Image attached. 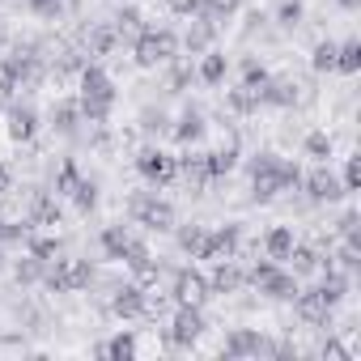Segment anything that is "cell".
Here are the masks:
<instances>
[{"mask_svg": "<svg viewBox=\"0 0 361 361\" xmlns=\"http://www.w3.org/2000/svg\"><path fill=\"white\" fill-rule=\"evenodd\" d=\"M226 68H230V64H226V56L209 51V56L200 60V81H204V85H221V81H226Z\"/></svg>", "mask_w": 361, "mask_h": 361, "instance_id": "cell-25", "label": "cell"}, {"mask_svg": "<svg viewBox=\"0 0 361 361\" xmlns=\"http://www.w3.org/2000/svg\"><path fill=\"white\" fill-rule=\"evenodd\" d=\"M293 306H298V314H302L306 323H314V327H327V314H331V306L323 302V293H319V289H306V293L298 289V293H293Z\"/></svg>", "mask_w": 361, "mask_h": 361, "instance_id": "cell-11", "label": "cell"}, {"mask_svg": "<svg viewBox=\"0 0 361 361\" xmlns=\"http://www.w3.org/2000/svg\"><path fill=\"white\" fill-rule=\"evenodd\" d=\"M81 115L90 123H102L115 106V81L102 73V68H81V98H77Z\"/></svg>", "mask_w": 361, "mask_h": 361, "instance_id": "cell-2", "label": "cell"}, {"mask_svg": "<svg viewBox=\"0 0 361 361\" xmlns=\"http://www.w3.org/2000/svg\"><path fill=\"white\" fill-rule=\"evenodd\" d=\"M361 188V157H348L344 166V192H357Z\"/></svg>", "mask_w": 361, "mask_h": 361, "instance_id": "cell-43", "label": "cell"}, {"mask_svg": "<svg viewBox=\"0 0 361 361\" xmlns=\"http://www.w3.org/2000/svg\"><path fill=\"white\" fill-rule=\"evenodd\" d=\"M264 251H268V259H285V255L293 251V230H285V226L268 230V238H264Z\"/></svg>", "mask_w": 361, "mask_h": 361, "instance_id": "cell-22", "label": "cell"}, {"mask_svg": "<svg viewBox=\"0 0 361 361\" xmlns=\"http://www.w3.org/2000/svg\"><path fill=\"white\" fill-rule=\"evenodd\" d=\"M302 183V174L293 161H281L272 153H259L251 161V188H255V200H276L285 188H298Z\"/></svg>", "mask_w": 361, "mask_h": 361, "instance_id": "cell-1", "label": "cell"}, {"mask_svg": "<svg viewBox=\"0 0 361 361\" xmlns=\"http://www.w3.org/2000/svg\"><path fill=\"white\" fill-rule=\"evenodd\" d=\"M111 314H119V319H136V314H145V289H140V285H123V289H115V298H111Z\"/></svg>", "mask_w": 361, "mask_h": 361, "instance_id": "cell-12", "label": "cell"}, {"mask_svg": "<svg viewBox=\"0 0 361 361\" xmlns=\"http://www.w3.org/2000/svg\"><path fill=\"white\" fill-rule=\"evenodd\" d=\"M174 47H178V39L170 30H140L132 56H136L140 68H157V64H170L174 60Z\"/></svg>", "mask_w": 361, "mask_h": 361, "instance_id": "cell-3", "label": "cell"}, {"mask_svg": "<svg viewBox=\"0 0 361 361\" xmlns=\"http://www.w3.org/2000/svg\"><path fill=\"white\" fill-rule=\"evenodd\" d=\"M323 357H336V361H348L353 353H348L344 344H336V340H327V344H323Z\"/></svg>", "mask_w": 361, "mask_h": 361, "instance_id": "cell-46", "label": "cell"}, {"mask_svg": "<svg viewBox=\"0 0 361 361\" xmlns=\"http://www.w3.org/2000/svg\"><path fill=\"white\" fill-rule=\"evenodd\" d=\"M285 259H293V272H298V276H302V272H314V268H319V255H314L310 247H293V251H289Z\"/></svg>", "mask_w": 361, "mask_h": 361, "instance_id": "cell-36", "label": "cell"}, {"mask_svg": "<svg viewBox=\"0 0 361 361\" xmlns=\"http://www.w3.org/2000/svg\"><path fill=\"white\" fill-rule=\"evenodd\" d=\"M43 281L56 293H77V289H85L94 281V268H90V259H56V268Z\"/></svg>", "mask_w": 361, "mask_h": 361, "instance_id": "cell-4", "label": "cell"}, {"mask_svg": "<svg viewBox=\"0 0 361 361\" xmlns=\"http://www.w3.org/2000/svg\"><path fill=\"white\" fill-rule=\"evenodd\" d=\"M115 39H119V35H115L111 26H90V30H85V47H90V56H106V51L115 47Z\"/></svg>", "mask_w": 361, "mask_h": 361, "instance_id": "cell-24", "label": "cell"}, {"mask_svg": "<svg viewBox=\"0 0 361 361\" xmlns=\"http://www.w3.org/2000/svg\"><path fill=\"white\" fill-rule=\"evenodd\" d=\"M68 196H73V204H77L81 213H90V209H94V200H98V188H94V183H85V178H77V188H73Z\"/></svg>", "mask_w": 361, "mask_h": 361, "instance_id": "cell-35", "label": "cell"}, {"mask_svg": "<svg viewBox=\"0 0 361 361\" xmlns=\"http://www.w3.org/2000/svg\"><path fill=\"white\" fill-rule=\"evenodd\" d=\"M209 293H213V289H209V281H204L196 268L174 272V302H178V306H200Z\"/></svg>", "mask_w": 361, "mask_h": 361, "instance_id": "cell-9", "label": "cell"}, {"mask_svg": "<svg viewBox=\"0 0 361 361\" xmlns=\"http://www.w3.org/2000/svg\"><path fill=\"white\" fill-rule=\"evenodd\" d=\"M9 183H13V178H9V170H5V166H0V196H5V192H9Z\"/></svg>", "mask_w": 361, "mask_h": 361, "instance_id": "cell-48", "label": "cell"}, {"mask_svg": "<svg viewBox=\"0 0 361 361\" xmlns=\"http://www.w3.org/2000/svg\"><path fill=\"white\" fill-rule=\"evenodd\" d=\"M39 276H43V259H35V255H30V259H22V264H18V281H22V285H35Z\"/></svg>", "mask_w": 361, "mask_h": 361, "instance_id": "cell-41", "label": "cell"}, {"mask_svg": "<svg viewBox=\"0 0 361 361\" xmlns=\"http://www.w3.org/2000/svg\"><path fill=\"white\" fill-rule=\"evenodd\" d=\"M306 192H310V200H340V196H344V183H340L331 170L319 166V170L306 178Z\"/></svg>", "mask_w": 361, "mask_h": 361, "instance_id": "cell-13", "label": "cell"}, {"mask_svg": "<svg viewBox=\"0 0 361 361\" xmlns=\"http://www.w3.org/2000/svg\"><path fill=\"white\" fill-rule=\"evenodd\" d=\"M336 5H344V9H357V5H361V0H336Z\"/></svg>", "mask_w": 361, "mask_h": 361, "instance_id": "cell-49", "label": "cell"}, {"mask_svg": "<svg viewBox=\"0 0 361 361\" xmlns=\"http://www.w3.org/2000/svg\"><path fill=\"white\" fill-rule=\"evenodd\" d=\"M77 119H81V106H77L73 98L56 102V111H51V123H56L60 132H73V128H77Z\"/></svg>", "mask_w": 361, "mask_h": 361, "instance_id": "cell-29", "label": "cell"}, {"mask_svg": "<svg viewBox=\"0 0 361 361\" xmlns=\"http://www.w3.org/2000/svg\"><path fill=\"white\" fill-rule=\"evenodd\" d=\"M306 153L310 157H331V136L327 132H310L306 136Z\"/></svg>", "mask_w": 361, "mask_h": 361, "instance_id": "cell-38", "label": "cell"}, {"mask_svg": "<svg viewBox=\"0 0 361 361\" xmlns=\"http://www.w3.org/2000/svg\"><path fill=\"white\" fill-rule=\"evenodd\" d=\"M251 281H255V289H259V293L281 298V302H289V298L298 293V281H293L289 272H281V268H276V259L255 264V268H251Z\"/></svg>", "mask_w": 361, "mask_h": 361, "instance_id": "cell-5", "label": "cell"}, {"mask_svg": "<svg viewBox=\"0 0 361 361\" xmlns=\"http://www.w3.org/2000/svg\"><path fill=\"white\" fill-rule=\"evenodd\" d=\"M174 166H178V174H183L188 178V183H192V192H200L204 183H209V157L204 153H188V157H174Z\"/></svg>", "mask_w": 361, "mask_h": 361, "instance_id": "cell-14", "label": "cell"}, {"mask_svg": "<svg viewBox=\"0 0 361 361\" xmlns=\"http://www.w3.org/2000/svg\"><path fill=\"white\" fill-rule=\"evenodd\" d=\"M170 9H174V13H188V18H196V13H200V0H170Z\"/></svg>", "mask_w": 361, "mask_h": 361, "instance_id": "cell-45", "label": "cell"}, {"mask_svg": "<svg viewBox=\"0 0 361 361\" xmlns=\"http://www.w3.org/2000/svg\"><path fill=\"white\" fill-rule=\"evenodd\" d=\"M310 64H314V73H336V43H319Z\"/></svg>", "mask_w": 361, "mask_h": 361, "instance_id": "cell-37", "label": "cell"}, {"mask_svg": "<svg viewBox=\"0 0 361 361\" xmlns=\"http://www.w3.org/2000/svg\"><path fill=\"white\" fill-rule=\"evenodd\" d=\"M60 251H64V243H60L56 234H47V238H35V243H30V255H35V259H43V264L60 259Z\"/></svg>", "mask_w": 361, "mask_h": 361, "instance_id": "cell-32", "label": "cell"}, {"mask_svg": "<svg viewBox=\"0 0 361 361\" xmlns=\"http://www.w3.org/2000/svg\"><path fill=\"white\" fill-rule=\"evenodd\" d=\"M209 39H213V22L196 18V22H192V30H188V47H192V51H204V47H209Z\"/></svg>", "mask_w": 361, "mask_h": 361, "instance_id": "cell-34", "label": "cell"}, {"mask_svg": "<svg viewBox=\"0 0 361 361\" xmlns=\"http://www.w3.org/2000/svg\"><path fill=\"white\" fill-rule=\"evenodd\" d=\"M209 157V174L217 178V174H230L234 170V161H238V149H234V140L226 145V149H217V153H204Z\"/></svg>", "mask_w": 361, "mask_h": 361, "instance_id": "cell-30", "label": "cell"}, {"mask_svg": "<svg viewBox=\"0 0 361 361\" xmlns=\"http://www.w3.org/2000/svg\"><path fill=\"white\" fill-rule=\"evenodd\" d=\"M115 22H119V26H115V35H132V30L140 35V13H136V9H123Z\"/></svg>", "mask_w": 361, "mask_h": 361, "instance_id": "cell-42", "label": "cell"}, {"mask_svg": "<svg viewBox=\"0 0 361 361\" xmlns=\"http://www.w3.org/2000/svg\"><path fill=\"white\" fill-rule=\"evenodd\" d=\"M234 9H238V0H200V13H196V18H204V22L217 26V22H226Z\"/></svg>", "mask_w": 361, "mask_h": 361, "instance_id": "cell-28", "label": "cell"}, {"mask_svg": "<svg viewBox=\"0 0 361 361\" xmlns=\"http://www.w3.org/2000/svg\"><path fill=\"white\" fill-rule=\"evenodd\" d=\"M264 102H272V106H293L298 102V85L289 81V77H268V85H264Z\"/></svg>", "mask_w": 361, "mask_h": 361, "instance_id": "cell-18", "label": "cell"}, {"mask_svg": "<svg viewBox=\"0 0 361 361\" xmlns=\"http://www.w3.org/2000/svg\"><path fill=\"white\" fill-rule=\"evenodd\" d=\"M243 285V272L230 264V259H217V268H213V281H209V289L213 293H234Z\"/></svg>", "mask_w": 361, "mask_h": 361, "instance_id": "cell-19", "label": "cell"}, {"mask_svg": "<svg viewBox=\"0 0 361 361\" xmlns=\"http://www.w3.org/2000/svg\"><path fill=\"white\" fill-rule=\"evenodd\" d=\"M30 226H39V230H56V226H60V204L47 200V196H39V200H35V213H30Z\"/></svg>", "mask_w": 361, "mask_h": 361, "instance_id": "cell-21", "label": "cell"}, {"mask_svg": "<svg viewBox=\"0 0 361 361\" xmlns=\"http://www.w3.org/2000/svg\"><path fill=\"white\" fill-rule=\"evenodd\" d=\"M136 247V238L123 230V226H111V230H102V251L111 255V259H128V251Z\"/></svg>", "mask_w": 361, "mask_h": 361, "instance_id": "cell-17", "label": "cell"}, {"mask_svg": "<svg viewBox=\"0 0 361 361\" xmlns=\"http://www.w3.org/2000/svg\"><path fill=\"white\" fill-rule=\"evenodd\" d=\"M174 136L183 140V145H196L200 136H204V119H200V111H188L183 119H178V128H174Z\"/></svg>", "mask_w": 361, "mask_h": 361, "instance_id": "cell-26", "label": "cell"}, {"mask_svg": "<svg viewBox=\"0 0 361 361\" xmlns=\"http://www.w3.org/2000/svg\"><path fill=\"white\" fill-rule=\"evenodd\" d=\"M35 132H39V115L30 106H13L9 111V136L13 140H35Z\"/></svg>", "mask_w": 361, "mask_h": 361, "instance_id": "cell-15", "label": "cell"}, {"mask_svg": "<svg viewBox=\"0 0 361 361\" xmlns=\"http://www.w3.org/2000/svg\"><path fill=\"white\" fill-rule=\"evenodd\" d=\"M132 217H136L140 226H149V230H170V226H174V209H170L166 200H157L153 192L132 196Z\"/></svg>", "mask_w": 361, "mask_h": 361, "instance_id": "cell-6", "label": "cell"}, {"mask_svg": "<svg viewBox=\"0 0 361 361\" xmlns=\"http://www.w3.org/2000/svg\"><path fill=\"white\" fill-rule=\"evenodd\" d=\"M276 18H281V26H298L302 22V5H298V0H285Z\"/></svg>", "mask_w": 361, "mask_h": 361, "instance_id": "cell-44", "label": "cell"}, {"mask_svg": "<svg viewBox=\"0 0 361 361\" xmlns=\"http://www.w3.org/2000/svg\"><path fill=\"white\" fill-rule=\"evenodd\" d=\"M319 293H323V302H327V306H336V302L348 293V281H344L340 272H331V268H327V281L319 285Z\"/></svg>", "mask_w": 361, "mask_h": 361, "instance_id": "cell-33", "label": "cell"}, {"mask_svg": "<svg viewBox=\"0 0 361 361\" xmlns=\"http://www.w3.org/2000/svg\"><path fill=\"white\" fill-rule=\"evenodd\" d=\"M204 238H209V230H204V226H188V230H178V247H183L192 259H200V255H204Z\"/></svg>", "mask_w": 361, "mask_h": 361, "instance_id": "cell-27", "label": "cell"}, {"mask_svg": "<svg viewBox=\"0 0 361 361\" xmlns=\"http://www.w3.org/2000/svg\"><path fill=\"white\" fill-rule=\"evenodd\" d=\"M234 247H238V226H221V230H209L204 238V255L200 259H234Z\"/></svg>", "mask_w": 361, "mask_h": 361, "instance_id": "cell-10", "label": "cell"}, {"mask_svg": "<svg viewBox=\"0 0 361 361\" xmlns=\"http://www.w3.org/2000/svg\"><path fill=\"white\" fill-rule=\"evenodd\" d=\"M336 73H344V77L361 73V43H357V39L336 43Z\"/></svg>", "mask_w": 361, "mask_h": 361, "instance_id": "cell-20", "label": "cell"}, {"mask_svg": "<svg viewBox=\"0 0 361 361\" xmlns=\"http://www.w3.org/2000/svg\"><path fill=\"white\" fill-rule=\"evenodd\" d=\"M200 336H204L200 306H178V314H174V323H170V344H174V348H192Z\"/></svg>", "mask_w": 361, "mask_h": 361, "instance_id": "cell-7", "label": "cell"}, {"mask_svg": "<svg viewBox=\"0 0 361 361\" xmlns=\"http://www.w3.org/2000/svg\"><path fill=\"white\" fill-rule=\"evenodd\" d=\"M35 9H39L43 18H56V13H60V0H35Z\"/></svg>", "mask_w": 361, "mask_h": 361, "instance_id": "cell-47", "label": "cell"}, {"mask_svg": "<svg viewBox=\"0 0 361 361\" xmlns=\"http://www.w3.org/2000/svg\"><path fill=\"white\" fill-rule=\"evenodd\" d=\"M136 170L149 178V183H157V188H161V183H170V178L178 174L174 157H170V153H161V149H140V153H136Z\"/></svg>", "mask_w": 361, "mask_h": 361, "instance_id": "cell-8", "label": "cell"}, {"mask_svg": "<svg viewBox=\"0 0 361 361\" xmlns=\"http://www.w3.org/2000/svg\"><path fill=\"white\" fill-rule=\"evenodd\" d=\"M259 102H264V90H251V85L230 90V106H234V111H255Z\"/></svg>", "mask_w": 361, "mask_h": 361, "instance_id": "cell-31", "label": "cell"}, {"mask_svg": "<svg viewBox=\"0 0 361 361\" xmlns=\"http://www.w3.org/2000/svg\"><path fill=\"white\" fill-rule=\"evenodd\" d=\"M77 178H81V174H77V166H73V161H64V166H60V174H56V192H60V196H68V192L77 188Z\"/></svg>", "mask_w": 361, "mask_h": 361, "instance_id": "cell-39", "label": "cell"}, {"mask_svg": "<svg viewBox=\"0 0 361 361\" xmlns=\"http://www.w3.org/2000/svg\"><path fill=\"white\" fill-rule=\"evenodd\" d=\"M243 85H251V90H264V85H268V73H264L255 60H247V64H243Z\"/></svg>", "mask_w": 361, "mask_h": 361, "instance_id": "cell-40", "label": "cell"}, {"mask_svg": "<svg viewBox=\"0 0 361 361\" xmlns=\"http://www.w3.org/2000/svg\"><path fill=\"white\" fill-rule=\"evenodd\" d=\"M98 353L111 357V361H132V357H136V336H132V331H119V336H115L111 344H102Z\"/></svg>", "mask_w": 361, "mask_h": 361, "instance_id": "cell-23", "label": "cell"}, {"mask_svg": "<svg viewBox=\"0 0 361 361\" xmlns=\"http://www.w3.org/2000/svg\"><path fill=\"white\" fill-rule=\"evenodd\" d=\"M264 348H268V340H259L255 331H230V340H226L230 357H259Z\"/></svg>", "mask_w": 361, "mask_h": 361, "instance_id": "cell-16", "label": "cell"}]
</instances>
